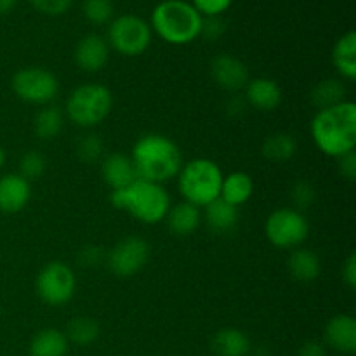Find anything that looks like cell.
<instances>
[{
	"label": "cell",
	"mask_w": 356,
	"mask_h": 356,
	"mask_svg": "<svg viewBox=\"0 0 356 356\" xmlns=\"http://www.w3.org/2000/svg\"><path fill=\"white\" fill-rule=\"evenodd\" d=\"M261 149H263L264 159L271 160V162H285L296 155L298 143H296L294 136L287 134V132H275L264 139Z\"/></svg>",
	"instance_id": "cell-27"
},
{
	"label": "cell",
	"mask_w": 356,
	"mask_h": 356,
	"mask_svg": "<svg viewBox=\"0 0 356 356\" xmlns=\"http://www.w3.org/2000/svg\"><path fill=\"white\" fill-rule=\"evenodd\" d=\"M106 42L122 56H139L152 44V26L143 17L124 14L111 21Z\"/></svg>",
	"instance_id": "cell-8"
},
{
	"label": "cell",
	"mask_w": 356,
	"mask_h": 356,
	"mask_svg": "<svg viewBox=\"0 0 356 356\" xmlns=\"http://www.w3.org/2000/svg\"><path fill=\"white\" fill-rule=\"evenodd\" d=\"M45 167H47V160L42 153L35 152V149H30V152L24 153L19 160V172L21 176L26 181L38 179L42 174L45 172Z\"/></svg>",
	"instance_id": "cell-30"
},
{
	"label": "cell",
	"mask_w": 356,
	"mask_h": 356,
	"mask_svg": "<svg viewBox=\"0 0 356 356\" xmlns=\"http://www.w3.org/2000/svg\"><path fill=\"white\" fill-rule=\"evenodd\" d=\"M225 21L221 19V16H209L202 19L200 35L207 37L209 40H216L225 33Z\"/></svg>",
	"instance_id": "cell-36"
},
{
	"label": "cell",
	"mask_w": 356,
	"mask_h": 356,
	"mask_svg": "<svg viewBox=\"0 0 356 356\" xmlns=\"http://www.w3.org/2000/svg\"><path fill=\"white\" fill-rule=\"evenodd\" d=\"M325 343L339 353L353 355L356 351V320L353 316L346 313L332 316L325 325Z\"/></svg>",
	"instance_id": "cell-15"
},
{
	"label": "cell",
	"mask_w": 356,
	"mask_h": 356,
	"mask_svg": "<svg viewBox=\"0 0 356 356\" xmlns=\"http://www.w3.org/2000/svg\"><path fill=\"white\" fill-rule=\"evenodd\" d=\"M73 58L80 70L87 73H96L106 66L108 59H110V45H108L106 38L99 37V35H86L76 44Z\"/></svg>",
	"instance_id": "cell-13"
},
{
	"label": "cell",
	"mask_w": 356,
	"mask_h": 356,
	"mask_svg": "<svg viewBox=\"0 0 356 356\" xmlns=\"http://www.w3.org/2000/svg\"><path fill=\"white\" fill-rule=\"evenodd\" d=\"M65 336L68 343L76 344V346H89L96 343L99 337V325L90 316H76L68 323Z\"/></svg>",
	"instance_id": "cell-28"
},
{
	"label": "cell",
	"mask_w": 356,
	"mask_h": 356,
	"mask_svg": "<svg viewBox=\"0 0 356 356\" xmlns=\"http://www.w3.org/2000/svg\"><path fill=\"white\" fill-rule=\"evenodd\" d=\"M83 16L92 24H106L113 17V3L111 0H83Z\"/></svg>",
	"instance_id": "cell-29"
},
{
	"label": "cell",
	"mask_w": 356,
	"mask_h": 356,
	"mask_svg": "<svg viewBox=\"0 0 356 356\" xmlns=\"http://www.w3.org/2000/svg\"><path fill=\"white\" fill-rule=\"evenodd\" d=\"M204 221L216 235H226L238 225V207L228 204L222 198H216L204 207Z\"/></svg>",
	"instance_id": "cell-19"
},
{
	"label": "cell",
	"mask_w": 356,
	"mask_h": 356,
	"mask_svg": "<svg viewBox=\"0 0 356 356\" xmlns=\"http://www.w3.org/2000/svg\"><path fill=\"white\" fill-rule=\"evenodd\" d=\"M149 259V243L141 236H127L111 247L106 254V264L118 278L134 277Z\"/></svg>",
	"instance_id": "cell-11"
},
{
	"label": "cell",
	"mask_w": 356,
	"mask_h": 356,
	"mask_svg": "<svg viewBox=\"0 0 356 356\" xmlns=\"http://www.w3.org/2000/svg\"><path fill=\"white\" fill-rule=\"evenodd\" d=\"M332 63L346 80L356 79V33L350 30L336 42L332 51Z\"/></svg>",
	"instance_id": "cell-23"
},
{
	"label": "cell",
	"mask_w": 356,
	"mask_h": 356,
	"mask_svg": "<svg viewBox=\"0 0 356 356\" xmlns=\"http://www.w3.org/2000/svg\"><path fill=\"white\" fill-rule=\"evenodd\" d=\"M16 3H17V0H0V16L10 13V10L16 7Z\"/></svg>",
	"instance_id": "cell-40"
},
{
	"label": "cell",
	"mask_w": 356,
	"mask_h": 356,
	"mask_svg": "<svg viewBox=\"0 0 356 356\" xmlns=\"http://www.w3.org/2000/svg\"><path fill=\"white\" fill-rule=\"evenodd\" d=\"M10 86L21 101L40 104V106L51 104L59 92V82L54 73L45 68H37V66L19 70L13 76Z\"/></svg>",
	"instance_id": "cell-10"
},
{
	"label": "cell",
	"mask_w": 356,
	"mask_h": 356,
	"mask_svg": "<svg viewBox=\"0 0 356 356\" xmlns=\"http://www.w3.org/2000/svg\"><path fill=\"white\" fill-rule=\"evenodd\" d=\"M287 270L294 280L308 284V282H315L320 277L322 263L313 250L298 247V249H292L291 256H289Z\"/></svg>",
	"instance_id": "cell-21"
},
{
	"label": "cell",
	"mask_w": 356,
	"mask_h": 356,
	"mask_svg": "<svg viewBox=\"0 0 356 356\" xmlns=\"http://www.w3.org/2000/svg\"><path fill=\"white\" fill-rule=\"evenodd\" d=\"M104 143L97 134H86L76 145V155L82 162L94 163L103 156Z\"/></svg>",
	"instance_id": "cell-31"
},
{
	"label": "cell",
	"mask_w": 356,
	"mask_h": 356,
	"mask_svg": "<svg viewBox=\"0 0 356 356\" xmlns=\"http://www.w3.org/2000/svg\"><path fill=\"white\" fill-rule=\"evenodd\" d=\"M268 242L277 249H298L309 235V222L301 211L282 207L271 212L264 222Z\"/></svg>",
	"instance_id": "cell-7"
},
{
	"label": "cell",
	"mask_w": 356,
	"mask_h": 356,
	"mask_svg": "<svg viewBox=\"0 0 356 356\" xmlns=\"http://www.w3.org/2000/svg\"><path fill=\"white\" fill-rule=\"evenodd\" d=\"M202 14L184 0H163L153 9L152 28L162 40L186 45L200 37Z\"/></svg>",
	"instance_id": "cell-4"
},
{
	"label": "cell",
	"mask_w": 356,
	"mask_h": 356,
	"mask_svg": "<svg viewBox=\"0 0 356 356\" xmlns=\"http://www.w3.org/2000/svg\"><path fill=\"white\" fill-rule=\"evenodd\" d=\"M222 177L225 174L214 160L193 159L177 172V188L184 202L202 209L219 198Z\"/></svg>",
	"instance_id": "cell-5"
},
{
	"label": "cell",
	"mask_w": 356,
	"mask_h": 356,
	"mask_svg": "<svg viewBox=\"0 0 356 356\" xmlns=\"http://www.w3.org/2000/svg\"><path fill=\"white\" fill-rule=\"evenodd\" d=\"M245 101L259 111H273L282 103V89L273 79L259 76L247 82Z\"/></svg>",
	"instance_id": "cell-17"
},
{
	"label": "cell",
	"mask_w": 356,
	"mask_h": 356,
	"mask_svg": "<svg viewBox=\"0 0 356 356\" xmlns=\"http://www.w3.org/2000/svg\"><path fill=\"white\" fill-rule=\"evenodd\" d=\"M139 179L163 184L177 176L183 167V155L176 143L163 134H145L134 143L131 153Z\"/></svg>",
	"instance_id": "cell-2"
},
{
	"label": "cell",
	"mask_w": 356,
	"mask_h": 356,
	"mask_svg": "<svg viewBox=\"0 0 356 356\" xmlns=\"http://www.w3.org/2000/svg\"><path fill=\"white\" fill-rule=\"evenodd\" d=\"M103 261H106V252L101 245H86L79 252V263L86 268L99 266Z\"/></svg>",
	"instance_id": "cell-34"
},
{
	"label": "cell",
	"mask_w": 356,
	"mask_h": 356,
	"mask_svg": "<svg viewBox=\"0 0 356 356\" xmlns=\"http://www.w3.org/2000/svg\"><path fill=\"white\" fill-rule=\"evenodd\" d=\"M233 0H193L191 6L202 14V17L221 16L225 10L229 9Z\"/></svg>",
	"instance_id": "cell-33"
},
{
	"label": "cell",
	"mask_w": 356,
	"mask_h": 356,
	"mask_svg": "<svg viewBox=\"0 0 356 356\" xmlns=\"http://www.w3.org/2000/svg\"><path fill=\"white\" fill-rule=\"evenodd\" d=\"M110 202L118 211L127 212L145 225H159L167 216L170 197L165 188L152 181L136 179L122 190L111 191Z\"/></svg>",
	"instance_id": "cell-3"
},
{
	"label": "cell",
	"mask_w": 356,
	"mask_h": 356,
	"mask_svg": "<svg viewBox=\"0 0 356 356\" xmlns=\"http://www.w3.org/2000/svg\"><path fill=\"white\" fill-rule=\"evenodd\" d=\"M211 348L216 356H247L250 353V339L243 330L226 327L214 334Z\"/></svg>",
	"instance_id": "cell-20"
},
{
	"label": "cell",
	"mask_w": 356,
	"mask_h": 356,
	"mask_svg": "<svg viewBox=\"0 0 356 356\" xmlns=\"http://www.w3.org/2000/svg\"><path fill=\"white\" fill-rule=\"evenodd\" d=\"M37 294L45 305L58 306L72 301L76 291V278L72 268L61 261H51L45 264L35 280Z\"/></svg>",
	"instance_id": "cell-9"
},
{
	"label": "cell",
	"mask_w": 356,
	"mask_h": 356,
	"mask_svg": "<svg viewBox=\"0 0 356 356\" xmlns=\"http://www.w3.org/2000/svg\"><path fill=\"white\" fill-rule=\"evenodd\" d=\"M312 138L327 156L339 159L356 146V104L343 101L336 106L318 110L312 120Z\"/></svg>",
	"instance_id": "cell-1"
},
{
	"label": "cell",
	"mask_w": 356,
	"mask_h": 356,
	"mask_svg": "<svg viewBox=\"0 0 356 356\" xmlns=\"http://www.w3.org/2000/svg\"><path fill=\"white\" fill-rule=\"evenodd\" d=\"M31 6L47 16H59L72 6V0H30Z\"/></svg>",
	"instance_id": "cell-35"
},
{
	"label": "cell",
	"mask_w": 356,
	"mask_h": 356,
	"mask_svg": "<svg viewBox=\"0 0 356 356\" xmlns=\"http://www.w3.org/2000/svg\"><path fill=\"white\" fill-rule=\"evenodd\" d=\"M254 193V181L249 174L245 172H236L228 174V176L222 177L221 183V193L219 198H222L228 204L240 207V205L247 204L250 200Z\"/></svg>",
	"instance_id": "cell-22"
},
{
	"label": "cell",
	"mask_w": 356,
	"mask_h": 356,
	"mask_svg": "<svg viewBox=\"0 0 356 356\" xmlns=\"http://www.w3.org/2000/svg\"><path fill=\"white\" fill-rule=\"evenodd\" d=\"M63 127H65V113L59 106L47 104L35 115L33 131L42 141H51V139L58 138Z\"/></svg>",
	"instance_id": "cell-25"
},
{
	"label": "cell",
	"mask_w": 356,
	"mask_h": 356,
	"mask_svg": "<svg viewBox=\"0 0 356 356\" xmlns=\"http://www.w3.org/2000/svg\"><path fill=\"white\" fill-rule=\"evenodd\" d=\"M101 176L111 191L122 190L138 179L131 156L124 153H110L101 162Z\"/></svg>",
	"instance_id": "cell-16"
},
{
	"label": "cell",
	"mask_w": 356,
	"mask_h": 356,
	"mask_svg": "<svg viewBox=\"0 0 356 356\" xmlns=\"http://www.w3.org/2000/svg\"><path fill=\"white\" fill-rule=\"evenodd\" d=\"M167 228L176 236L193 235L202 225V211L197 205L190 202H179L176 205H170L165 216Z\"/></svg>",
	"instance_id": "cell-18"
},
{
	"label": "cell",
	"mask_w": 356,
	"mask_h": 356,
	"mask_svg": "<svg viewBox=\"0 0 356 356\" xmlns=\"http://www.w3.org/2000/svg\"><path fill=\"white\" fill-rule=\"evenodd\" d=\"M31 198V184L21 174H3L0 177V212L17 214Z\"/></svg>",
	"instance_id": "cell-14"
},
{
	"label": "cell",
	"mask_w": 356,
	"mask_h": 356,
	"mask_svg": "<svg viewBox=\"0 0 356 356\" xmlns=\"http://www.w3.org/2000/svg\"><path fill=\"white\" fill-rule=\"evenodd\" d=\"M341 275H343V282L348 285V289L356 287V256L355 254H350L348 259L344 261L343 270H341Z\"/></svg>",
	"instance_id": "cell-38"
},
{
	"label": "cell",
	"mask_w": 356,
	"mask_h": 356,
	"mask_svg": "<svg viewBox=\"0 0 356 356\" xmlns=\"http://www.w3.org/2000/svg\"><path fill=\"white\" fill-rule=\"evenodd\" d=\"M211 75L219 87L232 92L245 89L249 82V70L245 63L232 54H221L212 59Z\"/></svg>",
	"instance_id": "cell-12"
},
{
	"label": "cell",
	"mask_w": 356,
	"mask_h": 356,
	"mask_svg": "<svg viewBox=\"0 0 356 356\" xmlns=\"http://www.w3.org/2000/svg\"><path fill=\"white\" fill-rule=\"evenodd\" d=\"M6 160H7V155H6V149L0 146V170H2V167L6 165Z\"/></svg>",
	"instance_id": "cell-41"
},
{
	"label": "cell",
	"mask_w": 356,
	"mask_h": 356,
	"mask_svg": "<svg viewBox=\"0 0 356 356\" xmlns=\"http://www.w3.org/2000/svg\"><path fill=\"white\" fill-rule=\"evenodd\" d=\"M291 200L294 204V209L298 211H306V209L312 207L316 200V190L309 181L299 179L296 181L294 186L291 190Z\"/></svg>",
	"instance_id": "cell-32"
},
{
	"label": "cell",
	"mask_w": 356,
	"mask_h": 356,
	"mask_svg": "<svg viewBox=\"0 0 356 356\" xmlns=\"http://www.w3.org/2000/svg\"><path fill=\"white\" fill-rule=\"evenodd\" d=\"M70 343L58 329H42L30 343V356H66Z\"/></svg>",
	"instance_id": "cell-24"
},
{
	"label": "cell",
	"mask_w": 356,
	"mask_h": 356,
	"mask_svg": "<svg viewBox=\"0 0 356 356\" xmlns=\"http://www.w3.org/2000/svg\"><path fill=\"white\" fill-rule=\"evenodd\" d=\"M337 169H339V174L348 181L356 179V155L355 149L353 152L346 153V155L339 156L337 159Z\"/></svg>",
	"instance_id": "cell-37"
},
{
	"label": "cell",
	"mask_w": 356,
	"mask_h": 356,
	"mask_svg": "<svg viewBox=\"0 0 356 356\" xmlns=\"http://www.w3.org/2000/svg\"><path fill=\"white\" fill-rule=\"evenodd\" d=\"M113 108V96L106 86L101 83H83L66 99V117L79 127H94L106 120Z\"/></svg>",
	"instance_id": "cell-6"
},
{
	"label": "cell",
	"mask_w": 356,
	"mask_h": 356,
	"mask_svg": "<svg viewBox=\"0 0 356 356\" xmlns=\"http://www.w3.org/2000/svg\"><path fill=\"white\" fill-rule=\"evenodd\" d=\"M346 101V87L337 79L320 80L312 90V103L318 110L336 106V104Z\"/></svg>",
	"instance_id": "cell-26"
},
{
	"label": "cell",
	"mask_w": 356,
	"mask_h": 356,
	"mask_svg": "<svg viewBox=\"0 0 356 356\" xmlns=\"http://www.w3.org/2000/svg\"><path fill=\"white\" fill-rule=\"evenodd\" d=\"M298 356H327V350L322 343H318V341H306V343L299 348Z\"/></svg>",
	"instance_id": "cell-39"
}]
</instances>
